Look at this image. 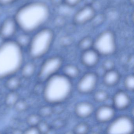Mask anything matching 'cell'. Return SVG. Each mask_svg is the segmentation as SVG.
<instances>
[{"instance_id": "cell-1", "label": "cell", "mask_w": 134, "mask_h": 134, "mask_svg": "<svg viewBox=\"0 0 134 134\" xmlns=\"http://www.w3.org/2000/svg\"><path fill=\"white\" fill-rule=\"evenodd\" d=\"M51 15L48 5L41 1H32L19 7L14 18L19 30L32 34L44 27Z\"/></svg>"}, {"instance_id": "cell-2", "label": "cell", "mask_w": 134, "mask_h": 134, "mask_svg": "<svg viewBox=\"0 0 134 134\" xmlns=\"http://www.w3.org/2000/svg\"><path fill=\"white\" fill-rule=\"evenodd\" d=\"M23 60V49L14 40L3 41L0 44V79L15 75Z\"/></svg>"}, {"instance_id": "cell-3", "label": "cell", "mask_w": 134, "mask_h": 134, "mask_svg": "<svg viewBox=\"0 0 134 134\" xmlns=\"http://www.w3.org/2000/svg\"><path fill=\"white\" fill-rule=\"evenodd\" d=\"M72 90L71 80L63 74L58 73L45 82L43 96L44 100L49 104L59 105L69 98Z\"/></svg>"}, {"instance_id": "cell-4", "label": "cell", "mask_w": 134, "mask_h": 134, "mask_svg": "<svg viewBox=\"0 0 134 134\" xmlns=\"http://www.w3.org/2000/svg\"><path fill=\"white\" fill-rule=\"evenodd\" d=\"M27 48L28 54L33 59H38L46 55L53 44L54 34L49 28L43 27L32 34Z\"/></svg>"}, {"instance_id": "cell-5", "label": "cell", "mask_w": 134, "mask_h": 134, "mask_svg": "<svg viewBox=\"0 0 134 134\" xmlns=\"http://www.w3.org/2000/svg\"><path fill=\"white\" fill-rule=\"evenodd\" d=\"M93 48L99 55L108 56L115 53L116 48L115 36L110 30L103 31L93 42Z\"/></svg>"}, {"instance_id": "cell-6", "label": "cell", "mask_w": 134, "mask_h": 134, "mask_svg": "<svg viewBox=\"0 0 134 134\" xmlns=\"http://www.w3.org/2000/svg\"><path fill=\"white\" fill-rule=\"evenodd\" d=\"M63 64L61 57L54 56L45 60L37 73V78L40 83H45L48 79L58 73Z\"/></svg>"}, {"instance_id": "cell-7", "label": "cell", "mask_w": 134, "mask_h": 134, "mask_svg": "<svg viewBox=\"0 0 134 134\" xmlns=\"http://www.w3.org/2000/svg\"><path fill=\"white\" fill-rule=\"evenodd\" d=\"M133 120L129 116L121 115L113 119L107 129V132L111 134H127L133 133Z\"/></svg>"}, {"instance_id": "cell-8", "label": "cell", "mask_w": 134, "mask_h": 134, "mask_svg": "<svg viewBox=\"0 0 134 134\" xmlns=\"http://www.w3.org/2000/svg\"><path fill=\"white\" fill-rule=\"evenodd\" d=\"M19 30L14 16L7 17L0 24V38L3 41L13 40Z\"/></svg>"}, {"instance_id": "cell-9", "label": "cell", "mask_w": 134, "mask_h": 134, "mask_svg": "<svg viewBox=\"0 0 134 134\" xmlns=\"http://www.w3.org/2000/svg\"><path fill=\"white\" fill-rule=\"evenodd\" d=\"M98 82V76L96 74L93 72L86 73L78 81L77 89L81 94H90L94 90Z\"/></svg>"}, {"instance_id": "cell-10", "label": "cell", "mask_w": 134, "mask_h": 134, "mask_svg": "<svg viewBox=\"0 0 134 134\" xmlns=\"http://www.w3.org/2000/svg\"><path fill=\"white\" fill-rule=\"evenodd\" d=\"M95 16V11L94 8L90 5H86L75 14L74 21L77 25H83L93 20Z\"/></svg>"}, {"instance_id": "cell-11", "label": "cell", "mask_w": 134, "mask_h": 134, "mask_svg": "<svg viewBox=\"0 0 134 134\" xmlns=\"http://www.w3.org/2000/svg\"><path fill=\"white\" fill-rule=\"evenodd\" d=\"M116 111L114 107L103 105L99 107L95 113L96 120L101 123H106L112 121L115 116Z\"/></svg>"}, {"instance_id": "cell-12", "label": "cell", "mask_w": 134, "mask_h": 134, "mask_svg": "<svg viewBox=\"0 0 134 134\" xmlns=\"http://www.w3.org/2000/svg\"><path fill=\"white\" fill-rule=\"evenodd\" d=\"M113 103L115 109L122 110L130 106L131 99L127 93L123 91L117 92L113 98Z\"/></svg>"}, {"instance_id": "cell-13", "label": "cell", "mask_w": 134, "mask_h": 134, "mask_svg": "<svg viewBox=\"0 0 134 134\" xmlns=\"http://www.w3.org/2000/svg\"><path fill=\"white\" fill-rule=\"evenodd\" d=\"M99 55L93 48L83 51L81 56V62L87 67H94L99 62Z\"/></svg>"}, {"instance_id": "cell-14", "label": "cell", "mask_w": 134, "mask_h": 134, "mask_svg": "<svg viewBox=\"0 0 134 134\" xmlns=\"http://www.w3.org/2000/svg\"><path fill=\"white\" fill-rule=\"evenodd\" d=\"M74 111L76 115L80 118L85 119L91 116L94 111V107L89 102H80L75 106Z\"/></svg>"}, {"instance_id": "cell-15", "label": "cell", "mask_w": 134, "mask_h": 134, "mask_svg": "<svg viewBox=\"0 0 134 134\" xmlns=\"http://www.w3.org/2000/svg\"><path fill=\"white\" fill-rule=\"evenodd\" d=\"M120 78V74L114 69L106 71L103 77L104 83L108 87H113L117 84Z\"/></svg>"}, {"instance_id": "cell-16", "label": "cell", "mask_w": 134, "mask_h": 134, "mask_svg": "<svg viewBox=\"0 0 134 134\" xmlns=\"http://www.w3.org/2000/svg\"><path fill=\"white\" fill-rule=\"evenodd\" d=\"M63 74L70 80L77 78L80 74L79 68L72 64H67L63 68Z\"/></svg>"}, {"instance_id": "cell-17", "label": "cell", "mask_w": 134, "mask_h": 134, "mask_svg": "<svg viewBox=\"0 0 134 134\" xmlns=\"http://www.w3.org/2000/svg\"><path fill=\"white\" fill-rule=\"evenodd\" d=\"M20 70L22 77L26 79H29L35 75L36 66L34 63L29 62L23 65Z\"/></svg>"}, {"instance_id": "cell-18", "label": "cell", "mask_w": 134, "mask_h": 134, "mask_svg": "<svg viewBox=\"0 0 134 134\" xmlns=\"http://www.w3.org/2000/svg\"><path fill=\"white\" fill-rule=\"evenodd\" d=\"M31 34L21 31L19 34H16L14 40L23 49L27 48L31 40Z\"/></svg>"}, {"instance_id": "cell-19", "label": "cell", "mask_w": 134, "mask_h": 134, "mask_svg": "<svg viewBox=\"0 0 134 134\" xmlns=\"http://www.w3.org/2000/svg\"><path fill=\"white\" fill-rule=\"evenodd\" d=\"M21 84L20 77L15 75L7 77L5 83V87L10 91H16L21 87Z\"/></svg>"}, {"instance_id": "cell-20", "label": "cell", "mask_w": 134, "mask_h": 134, "mask_svg": "<svg viewBox=\"0 0 134 134\" xmlns=\"http://www.w3.org/2000/svg\"><path fill=\"white\" fill-rule=\"evenodd\" d=\"M19 99V95L16 91H10L5 97V104L9 107H12Z\"/></svg>"}, {"instance_id": "cell-21", "label": "cell", "mask_w": 134, "mask_h": 134, "mask_svg": "<svg viewBox=\"0 0 134 134\" xmlns=\"http://www.w3.org/2000/svg\"><path fill=\"white\" fill-rule=\"evenodd\" d=\"M109 98L108 93L104 90H98L94 94V99L96 102L102 103L106 101Z\"/></svg>"}, {"instance_id": "cell-22", "label": "cell", "mask_w": 134, "mask_h": 134, "mask_svg": "<svg viewBox=\"0 0 134 134\" xmlns=\"http://www.w3.org/2000/svg\"><path fill=\"white\" fill-rule=\"evenodd\" d=\"M41 120V116L38 114H33L28 116L26 122L29 126H37Z\"/></svg>"}, {"instance_id": "cell-23", "label": "cell", "mask_w": 134, "mask_h": 134, "mask_svg": "<svg viewBox=\"0 0 134 134\" xmlns=\"http://www.w3.org/2000/svg\"><path fill=\"white\" fill-rule=\"evenodd\" d=\"M124 85L126 89L129 91H133L134 89V77L130 74L125 77L124 80Z\"/></svg>"}, {"instance_id": "cell-24", "label": "cell", "mask_w": 134, "mask_h": 134, "mask_svg": "<svg viewBox=\"0 0 134 134\" xmlns=\"http://www.w3.org/2000/svg\"><path fill=\"white\" fill-rule=\"evenodd\" d=\"M93 42L90 37H85L80 41L79 47L83 51L90 49L93 47Z\"/></svg>"}, {"instance_id": "cell-25", "label": "cell", "mask_w": 134, "mask_h": 134, "mask_svg": "<svg viewBox=\"0 0 134 134\" xmlns=\"http://www.w3.org/2000/svg\"><path fill=\"white\" fill-rule=\"evenodd\" d=\"M89 130L88 125L85 122H81L75 126L74 131L76 134H86L88 132Z\"/></svg>"}, {"instance_id": "cell-26", "label": "cell", "mask_w": 134, "mask_h": 134, "mask_svg": "<svg viewBox=\"0 0 134 134\" xmlns=\"http://www.w3.org/2000/svg\"><path fill=\"white\" fill-rule=\"evenodd\" d=\"M15 109L19 113L25 112L28 108V105L25 100L19 99L14 106Z\"/></svg>"}, {"instance_id": "cell-27", "label": "cell", "mask_w": 134, "mask_h": 134, "mask_svg": "<svg viewBox=\"0 0 134 134\" xmlns=\"http://www.w3.org/2000/svg\"><path fill=\"white\" fill-rule=\"evenodd\" d=\"M54 112L53 109L48 106H44L40 109L38 114L41 117H47L50 116Z\"/></svg>"}, {"instance_id": "cell-28", "label": "cell", "mask_w": 134, "mask_h": 134, "mask_svg": "<svg viewBox=\"0 0 134 134\" xmlns=\"http://www.w3.org/2000/svg\"><path fill=\"white\" fill-rule=\"evenodd\" d=\"M38 128L40 133H47L50 130L49 125L44 121L41 120L37 126Z\"/></svg>"}, {"instance_id": "cell-29", "label": "cell", "mask_w": 134, "mask_h": 134, "mask_svg": "<svg viewBox=\"0 0 134 134\" xmlns=\"http://www.w3.org/2000/svg\"><path fill=\"white\" fill-rule=\"evenodd\" d=\"M115 63L111 59L105 60L102 63V67L105 71L114 69Z\"/></svg>"}, {"instance_id": "cell-30", "label": "cell", "mask_w": 134, "mask_h": 134, "mask_svg": "<svg viewBox=\"0 0 134 134\" xmlns=\"http://www.w3.org/2000/svg\"><path fill=\"white\" fill-rule=\"evenodd\" d=\"M24 133L27 134H40L37 126H30L24 131Z\"/></svg>"}, {"instance_id": "cell-31", "label": "cell", "mask_w": 134, "mask_h": 134, "mask_svg": "<svg viewBox=\"0 0 134 134\" xmlns=\"http://www.w3.org/2000/svg\"><path fill=\"white\" fill-rule=\"evenodd\" d=\"M19 0H0V6L8 7L17 3Z\"/></svg>"}, {"instance_id": "cell-32", "label": "cell", "mask_w": 134, "mask_h": 134, "mask_svg": "<svg viewBox=\"0 0 134 134\" xmlns=\"http://www.w3.org/2000/svg\"><path fill=\"white\" fill-rule=\"evenodd\" d=\"M66 4L69 7H73L80 3L81 0H64Z\"/></svg>"}]
</instances>
